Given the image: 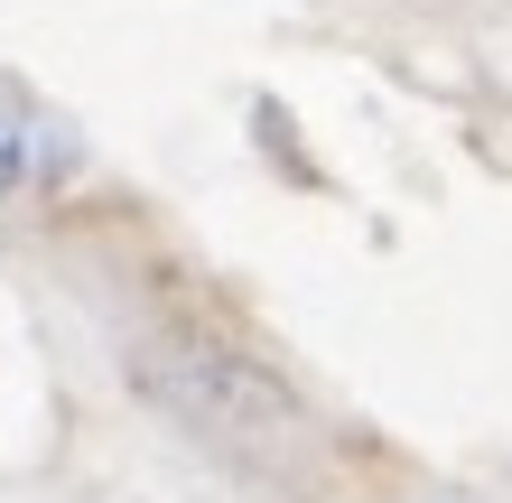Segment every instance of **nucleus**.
<instances>
[{
	"instance_id": "1",
	"label": "nucleus",
	"mask_w": 512,
	"mask_h": 503,
	"mask_svg": "<svg viewBox=\"0 0 512 503\" xmlns=\"http://www.w3.org/2000/svg\"><path fill=\"white\" fill-rule=\"evenodd\" d=\"M28 159H38V122L0 94V196H19L28 187Z\"/></svg>"
}]
</instances>
